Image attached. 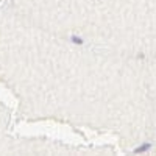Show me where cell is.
Listing matches in <instances>:
<instances>
[{
  "label": "cell",
  "mask_w": 156,
  "mask_h": 156,
  "mask_svg": "<svg viewBox=\"0 0 156 156\" xmlns=\"http://www.w3.org/2000/svg\"><path fill=\"white\" fill-rule=\"evenodd\" d=\"M150 148H151V144H150V142H144V144H140L137 148H134V153H136V154H140V153L148 151Z\"/></svg>",
  "instance_id": "obj_1"
},
{
  "label": "cell",
  "mask_w": 156,
  "mask_h": 156,
  "mask_svg": "<svg viewBox=\"0 0 156 156\" xmlns=\"http://www.w3.org/2000/svg\"><path fill=\"white\" fill-rule=\"evenodd\" d=\"M70 41H72L73 44H76V45H83V42H84V41H83V39H81L80 36H75V34L70 37Z\"/></svg>",
  "instance_id": "obj_2"
}]
</instances>
